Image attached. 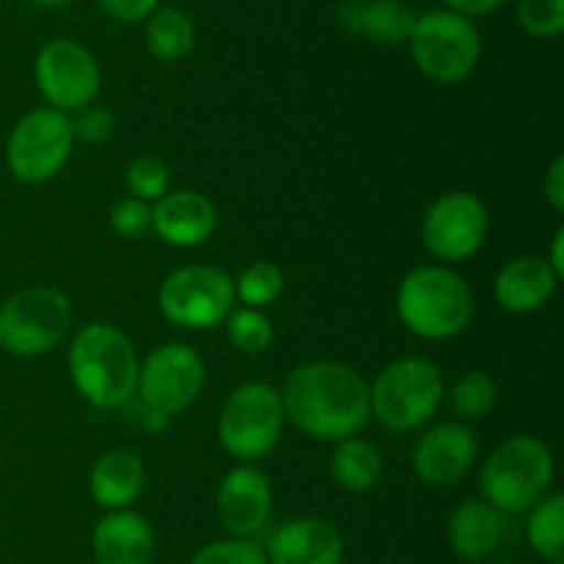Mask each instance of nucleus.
<instances>
[{
  "mask_svg": "<svg viewBox=\"0 0 564 564\" xmlns=\"http://www.w3.org/2000/svg\"><path fill=\"white\" fill-rule=\"evenodd\" d=\"M108 14L119 22H141L149 20L160 9V0H94Z\"/></svg>",
  "mask_w": 564,
  "mask_h": 564,
  "instance_id": "obj_34",
  "label": "nucleus"
},
{
  "mask_svg": "<svg viewBox=\"0 0 564 564\" xmlns=\"http://www.w3.org/2000/svg\"><path fill=\"white\" fill-rule=\"evenodd\" d=\"M171 171L169 163L154 154H143L135 158L127 169V187H130L132 198H141V202H160V198L169 193Z\"/></svg>",
  "mask_w": 564,
  "mask_h": 564,
  "instance_id": "obj_29",
  "label": "nucleus"
},
{
  "mask_svg": "<svg viewBox=\"0 0 564 564\" xmlns=\"http://www.w3.org/2000/svg\"><path fill=\"white\" fill-rule=\"evenodd\" d=\"M488 237V209L474 193H444L430 204L422 220V242L441 262H463Z\"/></svg>",
  "mask_w": 564,
  "mask_h": 564,
  "instance_id": "obj_13",
  "label": "nucleus"
},
{
  "mask_svg": "<svg viewBox=\"0 0 564 564\" xmlns=\"http://www.w3.org/2000/svg\"><path fill=\"white\" fill-rule=\"evenodd\" d=\"M191 564H270L257 540H218L193 554Z\"/></svg>",
  "mask_w": 564,
  "mask_h": 564,
  "instance_id": "obj_31",
  "label": "nucleus"
},
{
  "mask_svg": "<svg viewBox=\"0 0 564 564\" xmlns=\"http://www.w3.org/2000/svg\"><path fill=\"white\" fill-rule=\"evenodd\" d=\"M482 496L501 516H523L538 507L554 485V455L534 435H512L485 460Z\"/></svg>",
  "mask_w": 564,
  "mask_h": 564,
  "instance_id": "obj_4",
  "label": "nucleus"
},
{
  "mask_svg": "<svg viewBox=\"0 0 564 564\" xmlns=\"http://www.w3.org/2000/svg\"><path fill=\"white\" fill-rule=\"evenodd\" d=\"M204 386V361L191 345L169 341L154 347L138 369L135 397L154 411L174 416L196 402Z\"/></svg>",
  "mask_w": 564,
  "mask_h": 564,
  "instance_id": "obj_12",
  "label": "nucleus"
},
{
  "mask_svg": "<svg viewBox=\"0 0 564 564\" xmlns=\"http://www.w3.org/2000/svg\"><path fill=\"white\" fill-rule=\"evenodd\" d=\"M284 292V273L273 262H253L240 273L235 284V297H240L246 308L270 306Z\"/></svg>",
  "mask_w": 564,
  "mask_h": 564,
  "instance_id": "obj_27",
  "label": "nucleus"
},
{
  "mask_svg": "<svg viewBox=\"0 0 564 564\" xmlns=\"http://www.w3.org/2000/svg\"><path fill=\"white\" fill-rule=\"evenodd\" d=\"M235 301V281L209 264L174 270L158 292L160 314L169 323L191 330H207L226 323Z\"/></svg>",
  "mask_w": 564,
  "mask_h": 564,
  "instance_id": "obj_10",
  "label": "nucleus"
},
{
  "mask_svg": "<svg viewBox=\"0 0 564 564\" xmlns=\"http://www.w3.org/2000/svg\"><path fill=\"white\" fill-rule=\"evenodd\" d=\"M452 411L466 422L488 416L496 405V380L482 369H468L452 383Z\"/></svg>",
  "mask_w": 564,
  "mask_h": 564,
  "instance_id": "obj_26",
  "label": "nucleus"
},
{
  "mask_svg": "<svg viewBox=\"0 0 564 564\" xmlns=\"http://www.w3.org/2000/svg\"><path fill=\"white\" fill-rule=\"evenodd\" d=\"M446 9L455 11V14L468 17V20H477V17L494 14L499 6H505L507 0H444Z\"/></svg>",
  "mask_w": 564,
  "mask_h": 564,
  "instance_id": "obj_37",
  "label": "nucleus"
},
{
  "mask_svg": "<svg viewBox=\"0 0 564 564\" xmlns=\"http://www.w3.org/2000/svg\"><path fill=\"white\" fill-rule=\"evenodd\" d=\"M543 193H545V202L551 204V209H554V213H562L564 209V158L562 154L560 158H554L549 174H545Z\"/></svg>",
  "mask_w": 564,
  "mask_h": 564,
  "instance_id": "obj_36",
  "label": "nucleus"
},
{
  "mask_svg": "<svg viewBox=\"0 0 564 564\" xmlns=\"http://www.w3.org/2000/svg\"><path fill=\"white\" fill-rule=\"evenodd\" d=\"M127 411H130V419L135 424H141L147 433H163L165 424H169V416L160 411H154V408H149L147 402H141L138 397H132L130 402H127Z\"/></svg>",
  "mask_w": 564,
  "mask_h": 564,
  "instance_id": "obj_35",
  "label": "nucleus"
},
{
  "mask_svg": "<svg viewBox=\"0 0 564 564\" xmlns=\"http://www.w3.org/2000/svg\"><path fill=\"white\" fill-rule=\"evenodd\" d=\"M75 141L83 143H105L116 132V116L102 105H88L77 110V119H72Z\"/></svg>",
  "mask_w": 564,
  "mask_h": 564,
  "instance_id": "obj_33",
  "label": "nucleus"
},
{
  "mask_svg": "<svg viewBox=\"0 0 564 564\" xmlns=\"http://www.w3.org/2000/svg\"><path fill=\"white\" fill-rule=\"evenodd\" d=\"M143 485H147V468L141 457L127 449H113L99 457L88 477L94 505L108 512L130 510L132 501L141 496Z\"/></svg>",
  "mask_w": 564,
  "mask_h": 564,
  "instance_id": "obj_21",
  "label": "nucleus"
},
{
  "mask_svg": "<svg viewBox=\"0 0 564 564\" xmlns=\"http://www.w3.org/2000/svg\"><path fill=\"white\" fill-rule=\"evenodd\" d=\"M527 540L534 554L549 564L564 562V496L549 494L529 510Z\"/></svg>",
  "mask_w": 564,
  "mask_h": 564,
  "instance_id": "obj_25",
  "label": "nucleus"
},
{
  "mask_svg": "<svg viewBox=\"0 0 564 564\" xmlns=\"http://www.w3.org/2000/svg\"><path fill=\"white\" fill-rule=\"evenodd\" d=\"M75 149L72 119L55 108H36L22 116L6 141V169L17 182L44 185L61 174Z\"/></svg>",
  "mask_w": 564,
  "mask_h": 564,
  "instance_id": "obj_9",
  "label": "nucleus"
},
{
  "mask_svg": "<svg viewBox=\"0 0 564 564\" xmlns=\"http://www.w3.org/2000/svg\"><path fill=\"white\" fill-rule=\"evenodd\" d=\"M556 281L560 279L543 257H518L499 270L494 295L505 312L532 314L551 301Z\"/></svg>",
  "mask_w": 564,
  "mask_h": 564,
  "instance_id": "obj_20",
  "label": "nucleus"
},
{
  "mask_svg": "<svg viewBox=\"0 0 564 564\" xmlns=\"http://www.w3.org/2000/svg\"><path fill=\"white\" fill-rule=\"evenodd\" d=\"M281 394L270 383H242L226 397L218 416V438L235 460L270 455L284 433Z\"/></svg>",
  "mask_w": 564,
  "mask_h": 564,
  "instance_id": "obj_8",
  "label": "nucleus"
},
{
  "mask_svg": "<svg viewBox=\"0 0 564 564\" xmlns=\"http://www.w3.org/2000/svg\"><path fill=\"white\" fill-rule=\"evenodd\" d=\"M408 44L419 72L441 86L466 80L482 58V33L477 22L449 9L419 14Z\"/></svg>",
  "mask_w": 564,
  "mask_h": 564,
  "instance_id": "obj_5",
  "label": "nucleus"
},
{
  "mask_svg": "<svg viewBox=\"0 0 564 564\" xmlns=\"http://www.w3.org/2000/svg\"><path fill=\"white\" fill-rule=\"evenodd\" d=\"M345 28L378 44H402L411 36L416 14L402 0H350L339 11Z\"/></svg>",
  "mask_w": 564,
  "mask_h": 564,
  "instance_id": "obj_22",
  "label": "nucleus"
},
{
  "mask_svg": "<svg viewBox=\"0 0 564 564\" xmlns=\"http://www.w3.org/2000/svg\"><path fill=\"white\" fill-rule=\"evenodd\" d=\"M507 516L488 505V501L468 499L452 512L446 540L455 556L463 562H482L505 543Z\"/></svg>",
  "mask_w": 564,
  "mask_h": 564,
  "instance_id": "obj_19",
  "label": "nucleus"
},
{
  "mask_svg": "<svg viewBox=\"0 0 564 564\" xmlns=\"http://www.w3.org/2000/svg\"><path fill=\"white\" fill-rule=\"evenodd\" d=\"M518 25L534 39H560L564 31V0H518Z\"/></svg>",
  "mask_w": 564,
  "mask_h": 564,
  "instance_id": "obj_30",
  "label": "nucleus"
},
{
  "mask_svg": "<svg viewBox=\"0 0 564 564\" xmlns=\"http://www.w3.org/2000/svg\"><path fill=\"white\" fill-rule=\"evenodd\" d=\"M138 369L135 345L113 325H86L69 347L72 383L99 411L124 408L135 397Z\"/></svg>",
  "mask_w": 564,
  "mask_h": 564,
  "instance_id": "obj_2",
  "label": "nucleus"
},
{
  "mask_svg": "<svg viewBox=\"0 0 564 564\" xmlns=\"http://www.w3.org/2000/svg\"><path fill=\"white\" fill-rule=\"evenodd\" d=\"M154 532L143 516L132 510L108 512L91 532V554L97 564H154Z\"/></svg>",
  "mask_w": 564,
  "mask_h": 564,
  "instance_id": "obj_18",
  "label": "nucleus"
},
{
  "mask_svg": "<svg viewBox=\"0 0 564 564\" xmlns=\"http://www.w3.org/2000/svg\"><path fill=\"white\" fill-rule=\"evenodd\" d=\"M397 314L419 339L444 341L471 323L474 297L463 275L441 264L411 270L397 290Z\"/></svg>",
  "mask_w": 564,
  "mask_h": 564,
  "instance_id": "obj_3",
  "label": "nucleus"
},
{
  "mask_svg": "<svg viewBox=\"0 0 564 564\" xmlns=\"http://www.w3.org/2000/svg\"><path fill=\"white\" fill-rule=\"evenodd\" d=\"M110 226L124 240H141L152 231V207L141 198H121L113 209H110Z\"/></svg>",
  "mask_w": 564,
  "mask_h": 564,
  "instance_id": "obj_32",
  "label": "nucleus"
},
{
  "mask_svg": "<svg viewBox=\"0 0 564 564\" xmlns=\"http://www.w3.org/2000/svg\"><path fill=\"white\" fill-rule=\"evenodd\" d=\"M69 328L72 303L53 286H31L0 306V350L9 356H47Z\"/></svg>",
  "mask_w": 564,
  "mask_h": 564,
  "instance_id": "obj_7",
  "label": "nucleus"
},
{
  "mask_svg": "<svg viewBox=\"0 0 564 564\" xmlns=\"http://www.w3.org/2000/svg\"><path fill=\"white\" fill-rule=\"evenodd\" d=\"M28 3L39 6V9H61V6H69L72 0H28Z\"/></svg>",
  "mask_w": 564,
  "mask_h": 564,
  "instance_id": "obj_39",
  "label": "nucleus"
},
{
  "mask_svg": "<svg viewBox=\"0 0 564 564\" xmlns=\"http://www.w3.org/2000/svg\"><path fill=\"white\" fill-rule=\"evenodd\" d=\"M330 474L336 485L350 494H367L383 477V455L375 444L364 438H345L330 455Z\"/></svg>",
  "mask_w": 564,
  "mask_h": 564,
  "instance_id": "obj_23",
  "label": "nucleus"
},
{
  "mask_svg": "<svg viewBox=\"0 0 564 564\" xmlns=\"http://www.w3.org/2000/svg\"><path fill=\"white\" fill-rule=\"evenodd\" d=\"M477 438L460 422L435 424L413 446V468L419 479L433 488H449L460 482L477 463Z\"/></svg>",
  "mask_w": 564,
  "mask_h": 564,
  "instance_id": "obj_15",
  "label": "nucleus"
},
{
  "mask_svg": "<svg viewBox=\"0 0 564 564\" xmlns=\"http://www.w3.org/2000/svg\"><path fill=\"white\" fill-rule=\"evenodd\" d=\"M147 47L163 64L185 61L196 50V22L176 6H160L147 20Z\"/></svg>",
  "mask_w": 564,
  "mask_h": 564,
  "instance_id": "obj_24",
  "label": "nucleus"
},
{
  "mask_svg": "<svg viewBox=\"0 0 564 564\" xmlns=\"http://www.w3.org/2000/svg\"><path fill=\"white\" fill-rule=\"evenodd\" d=\"M229 341L246 356H262L273 345V323L259 308H231L226 317Z\"/></svg>",
  "mask_w": 564,
  "mask_h": 564,
  "instance_id": "obj_28",
  "label": "nucleus"
},
{
  "mask_svg": "<svg viewBox=\"0 0 564 564\" xmlns=\"http://www.w3.org/2000/svg\"><path fill=\"white\" fill-rule=\"evenodd\" d=\"M218 518L237 540H253L264 532L273 510V490L268 474L257 466H237L220 482L215 496Z\"/></svg>",
  "mask_w": 564,
  "mask_h": 564,
  "instance_id": "obj_14",
  "label": "nucleus"
},
{
  "mask_svg": "<svg viewBox=\"0 0 564 564\" xmlns=\"http://www.w3.org/2000/svg\"><path fill=\"white\" fill-rule=\"evenodd\" d=\"M36 86L50 108L61 113H77L97 99L102 86V72L97 58L72 39H53L36 53L33 64Z\"/></svg>",
  "mask_w": 564,
  "mask_h": 564,
  "instance_id": "obj_11",
  "label": "nucleus"
},
{
  "mask_svg": "<svg viewBox=\"0 0 564 564\" xmlns=\"http://www.w3.org/2000/svg\"><path fill=\"white\" fill-rule=\"evenodd\" d=\"M562 246H564V229L560 226V229L554 231V240H551V257L545 259V262H549V268L554 270L556 279H562V275H564V251H562Z\"/></svg>",
  "mask_w": 564,
  "mask_h": 564,
  "instance_id": "obj_38",
  "label": "nucleus"
},
{
  "mask_svg": "<svg viewBox=\"0 0 564 564\" xmlns=\"http://www.w3.org/2000/svg\"><path fill=\"white\" fill-rule=\"evenodd\" d=\"M270 564H341L345 538L339 529L319 518H295L281 523L262 545Z\"/></svg>",
  "mask_w": 564,
  "mask_h": 564,
  "instance_id": "obj_16",
  "label": "nucleus"
},
{
  "mask_svg": "<svg viewBox=\"0 0 564 564\" xmlns=\"http://www.w3.org/2000/svg\"><path fill=\"white\" fill-rule=\"evenodd\" d=\"M218 213L213 202L196 191L165 193L152 207V229L169 246L196 248L215 235Z\"/></svg>",
  "mask_w": 564,
  "mask_h": 564,
  "instance_id": "obj_17",
  "label": "nucleus"
},
{
  "mask_svg": "<svg viewBox=\"0 0 564 564\" xmlns=\"http://www.w3.org/2000/svg\"><path fill=\"white\" fill-rule=\"evenodd\" d=\"M444 400L441 369L427 358H400L369 386V411L394 433H411L433 419Z\"/></svg>",
  "mask_w": 564,
  "mask_h": 564,
  "instance_id": "obj_6",
  "label": "nucleus"
},
{
  "mask_svg": "<svg viewBox=\"0 0 564 564\" xmlns=\"http://www.w3.org/2000/svg\"><path fill=\"white\" fill-rule=\"evenodd\" d=\"M279 394L286 422L317 441L339 444L356 438L372 416L369 383L339 361H312L292 369Z\"/></svg>",
  "mask_w": 564,
  "mask_h": 564,
  "instance_id": "obj_1",
  "label": "nucleus"
}]
</instances>
